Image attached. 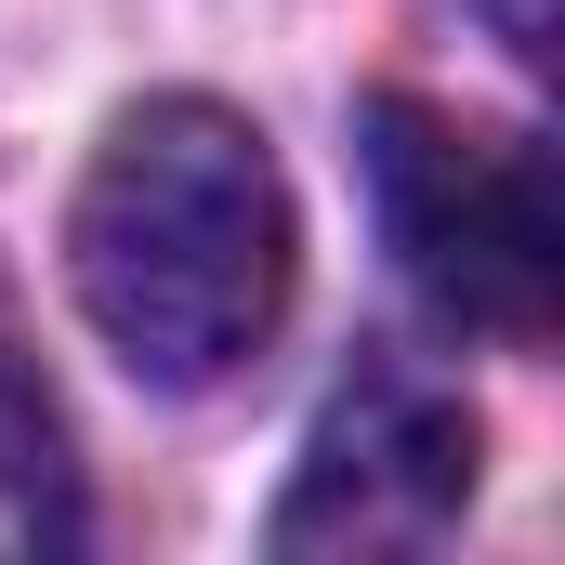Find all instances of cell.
<instances>
[{"mask_svg": "<svg viewBox=\"0 0 565 565\" xmlns=\"http://www.w3.org/2000/svg\"><path fill=\"white\" fill-rule=\"evenodd\" d=\"M66 540V473H53V422L26 408V382L0 369V553H53Z\"/></svg>", "mask_w": 565, "mask_h": 565, "instance_id": "277c9868", "label": "cell"}, {"mask_svg": "<svg viewBox=\"0 0 565 565\" xmlns=\"http://www.w3.org/2000/svg\"><path fill=\"white\" fill-rule=\"evenodd\" d=\"M66 289L158 395H211L289 316V184L211 93H158L93 145L66 198Z\"/></svg>", "mask_w": 565, "mask_h": 565, "instance_id": "6da1fadb", "label": "cell"}, {"mask_svg": "<svg viewBox=\"0 0 565 565\" xmlns=\"http://www.w3.org/2000/svg\"><path fill=\"white\" fill-rule=\"evenodd\" d=\"M369 184H382V237L447 329L487 342H553L565 316V211L553 158L513 132H473L422 93L369 106Z\"/></svg>", "mask_w": 565, "mask_h": 565, "instance_id": "7a4b0ae2", "label": "cell"}, {"mask_svg": "<svg viewBox=\"0 0 565 565\" xmlns=\"http://www.w3.org/2000/svg\"><path fill=\"white\" fill-rule=\"evenodd\" d=\"M473 513V408L460 395H434V382H408V369H369L329 422H316V447H302V473H289L277 500V553H434L447 526Z\"/></svg>", "mask_w": 565, "mask_h": 565, "instance_id": "3957f363", "label": "cell"}]
</instances>
